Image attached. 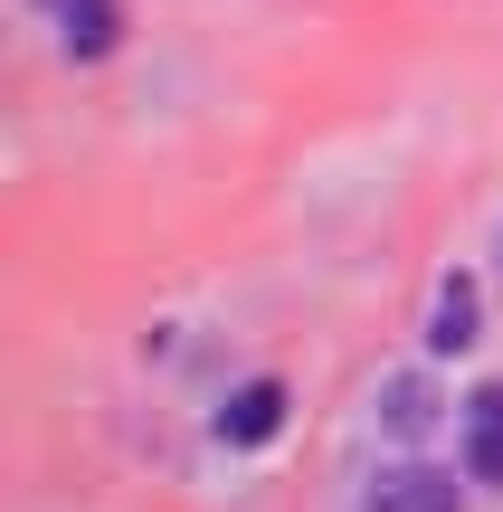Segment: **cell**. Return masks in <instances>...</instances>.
Here are the masks:
<instances>
[{
  "label": "cell",
  "mask_w": 503,
  "mask_h": 512,
  "mask_svg": "<svg viewBox=\"0 0 503 512\" xmlns=\"http://www.w3.org/2000/svg\"><path fill=\"white\" fill-rule=\"evenodd\" d=\"M428 418H437L428 380H390V389H380V427H390V437H418Z\"/></svg>",
  "instance_id": "6"
},
{
  "label": "cell",
  "mask_w": 503,
  "mask_h": 512,
  "mask_svg": "<svg viewBox=\"0 0 503 512\" xmlns=\"http://www.w3.org/2000/svg\"><path fill=\"white\" fill-rule=\"evenodd\" d=\"M466 475L475 484H503V380L475 389V408H466Z\"/></svg>",
  "instance_id": "3"
},
{
  "label": "cell",
  "mask_w": 503,
  "mask_h": 512,
  "mask_svg": "<svg viewBox=\"0 0 503 512\" xmlns=\"http://www.w3.org/2000/svg\"><path fill=\"white\" fill-rule=\"evenodd\" d=\"M466 342H475V285H466V275H447L437 304H428V351H466Z\"/></svg>",
  "instance_id": "4"
},
{
  "label": "cell",
  "mask_w": 503,
  "mask_h": 512,
  "mask_svg": "<svg viewBox=\"0 0 503 512\" xmlns=\"http://www.w3.org/2000/svg\"><path fill=\"white\" fill-rule=\"evenodd\" d=\"M57 38H67V57H105L114 48V0H57Z\"/></svg>",
  "instance_id": "5"
},
{
  "label": "cell",
  "mask_w": 503,
  "mask_h": 512,
  "mask_svg": "<svg viewBox=\"0 0 503 512\" xmlns=\"http://www.w3.org/2000/svg\"><path fill=\"white\" fill-rule=\"evenodd\" d=\"M276 427H285V389H276V380H247L238 399L219 408V437H228V446H266Z\"/></svg>",
  "instance_id": "2"
},
{
  "label": "cell",
  "mask_w": 503,
  "mask_h": 512,
  "mask_svg": "<svg viewBox=\"0 0 503 512\" xmlns=\"http://www.w3.org/2000/svg\"><path fill=\"white\" fill-rule=\"evenodd\" d=\"M361 512H466V484L437 475V465H399V475L371 484V503Z\"/></svg>",
  "instance_id": "1"
}]
</instances>
